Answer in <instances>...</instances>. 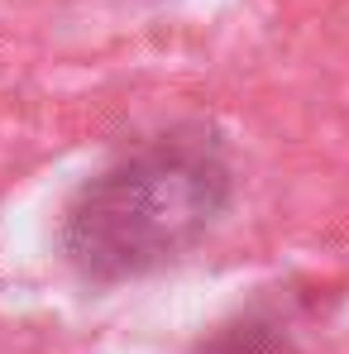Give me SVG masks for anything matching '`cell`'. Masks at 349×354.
Wrapping results in <instances>:
<instances>
[{
    "mask_svg": "<svg viewBox=\"0 0 349 354\" xmlns=\"http://www.w3.org/2000/svg\"><path fill=\"white\" fill-rule=\"evenodd\" d=\"M230 201V163L206 134L153 139L91 177L67 216L62 249L86 283H120L182 259Z\"/></svg>",
    "mask_w": 349,
    "mask_h": 354,
    "instance_id": "1",
    "label": "cell"
}]
</instances>
